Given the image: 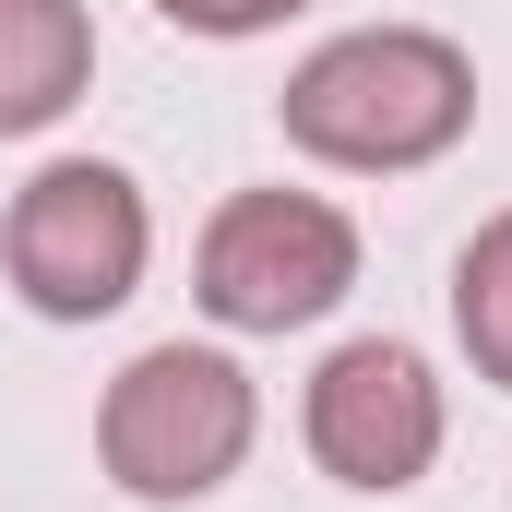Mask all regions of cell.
<instances>
[{"instance_id":"cell-1","label":"cell","mask_w":512,"mask_h":512,"mask_svg":"<svg viewBox=\"0 0 512 512\" xmlns=\"http://www.w3.org/2000/svg\"><path fill=\"white\" fill-rule=\"evenodd\" d=\"M286 143L310 167H346V179H405V167H441L465 131H477V60L429 24H358V36H322L286 96H274Z\"/></svg>"},{"instance_id":"cell-2","label":"cell","mask_w":512,"mask_h":512,"mask_svg":"<svg viewBox=\"0 0 512 512\" xmlns=\"http://www.w3.org/2000/svg\"><path fill=\"white\" fill-rule=\"evenodd\" d=\"M262 441V393L251 370L227 358V346H143L120 382H108V405H96V465L120 477L131 501L179 512V501H215L239 465H251Z\"/></svg>"},{"instance_id":"cell-3","label":"cell","mask_w":512,"mask_h":512,"mask_svg":"<svg viewBox=\"0 0 512 512\" xmlns=\"http://www.w3.org/2000/svg\"><path fill=\"white\" fill-rule=\"evenodd\" d=\"M155 262V203L143 179L108 167V155H60L12 191L0 215V274L36 322H108Z\"/></svg>"},{"instance_id":"cell-4","label":"cell","mask_w":512,"mask_h":512,"mask_svg":"<svg viewBox=\"0 0 512 512\" xmlns=\"http://www.w3.org/2000/svg\"><path fill=\"white\" fill-rule=\"evenodd\" d=\"M346 286H358V227H346V203H322V191H227V203L203 215L191 298H203V322H227V334H298V322H322Z\"/></svg>"},{"instance_id":"cell-5","label":"cell","mask_w":512,"mask_h":512,"mask_svg":"<svg viewBox=\"0 0 512 512\" xmlns=\"http://www.w3.org/2000/svg\"><path fill=\"white\" fill-rule=\"evenodd\" d=\"M441 429H453V405H441V370L417 358V346H393V334H358V346H334L310 393H298V441H310V465L334 477V489H417L429 465H441Z\"/></svg>"},{"instance_id":"cell-6","label":"cell","mask_w":512,"mask_h":512,"mask_svg":"<svg viewBox=\"0 0 512 512\" xmlns=\"http://www.w3.org/2000/svg\"><path fill=\"white\" fill-rule=\"evenodd\" d=\"M96 84V12L84 0H0V143L72 120Z\"/></svg>"},{"instance_id":"cell-7","label":"cell","mask_w":512,"mask_h":512,"mask_svg":"<svg viewBox=\"0 0 512 512\" xmlns=\"http://www.w3.org/2000/svg\"><path fill=\"white\" fill-rule=\"evenodd\" d=\"M453 334H465L477 382L512 393V215H489L465 239V262H453Z\"/></svg>"},{"instance_id":"cell-8","label":"cell","mask_w":512,"mask_h":512,"mask_svg":"<svg viewBox=\"0 0 512 512\" xmlns=\"http://www.w3.org/2000/svg\"><path fill=\"white\" fill-rule=\"evenodd\" d=\"M179 36H274L286 12H310V0H155Z\"/></svg>"}]
</instances>
